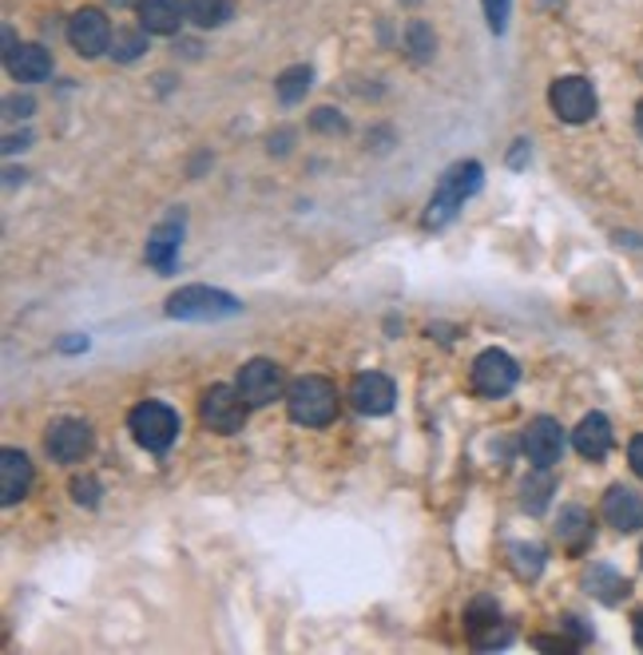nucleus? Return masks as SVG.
I'll return each mask as SVG.
<instances>
[{
	"label": "nucleus",
	"mask_w": 643,
	"mask_h": 655,
	"mask_svg": "<svg viewBox=\"0 0 643 655\" xmlns=\"http://www.w3.org/2000/svg\"><path fill=\"white\" fill-rule=\"evenodd\" d=\"M68 40L79 56H104L111 49V24L99 9H79L68 20Z\"/></svg>",
	"instance_id": "obj_10"
},
{
	"label": "nucleus",
	"mask_w": 643,
	"mask_h": 655,
	"mask_svg": "<svg viewBox=\"0 0 643 655\" xmlns=\"http://www.w3.org/2000/svg\"><path fill=\"white\" fill-rule=\"evenodd\" d=\"M44 445H49V457H56L60 465H76L92 449V426L79 421V417H60V421H52Z\"/></svg>",
	"instance_id": "obj_8"
},
{
	"label": "nucleus",
	"mask_w": 643,
	"mask_h": 655,
	"mask_svg": "<svg viewBox=\"0 0 643 655\" xmlns=\"http://www.w3.org/2000/svg\"><path fill=\"white\" fill-rule=\"evenodd\" d=\"M556 536H560V545L572 548V552H580V548L592 540V516L585 513V508H565L560 513V525H556Z\"/></svg>",
	"instance_id": "obj_20"
},
{
	"label": "nucleus",
	"mask_w": 643,
	"mask_h": 655,
	"mask_svg": "<svg viewBox=\"0 0 643 655\" xmlns=\"http://www.w3.org/2000/svg\"><path fill=\"white\" fill-rule=\"evenodd\" d=\"M521 382V369L505 350H485V354L473 362V389L485 397H505L516 389Z\"/></svg>",
	"instance_id": "obj_7"
},
{
	"label": "nucleus",
	"mask_w": 643,
	"mask_h": 655,
	"mask_svg": "<svg viewBox=\"0 0 643 655\" xmlns=\"http://www.w3.org/2000/svg\"><path fill=\"white\" fill-rule=\"evenodd\" d=\"M635 131L643 136V99H640V108H635Z\"/></svg>",
	"instance_id": "obj_34"
},
{
	"label": "nucleus",
	"mask_w": 643,
	"mask_h": 655,
	"mask_svg": "<svg viewBox=\"0 0 643 655\" xmlns=\"http://www.w3.org/2000/svg\"><path fill=\"white\" fill-rule=\"evenodd\" d=\"M179 238H183V227H179L175 218L171 223H159L148 238V262L159 270V275H171L179 262Z\"/></svg>",
	"instance_id": "obj_18"
},
{
	"label": "nucleus",
	"mask_w": 643,
	"mask_h": 655,
	"mask_svg": "<svg viewBox=\"0 0 643 655\" xmlns=\"http://www.w3.org/2000/svg\"><path fill=\"white\" fill-rule=\"evenodd\" d=\"M548 104L565 124H588L596 116V88L585 76H560L548 88Z\"/></svg>",
	"instance_id": "obj_6"
},
{
	"label": "nucleus",
	"mask_w": 643,
	"mask_h": 655,
	"mask_svg": "<svg viewBox=\"0 0 643 655\" xmlns=\"http://www.w3.org/2000/svg\"><path fill=\"white\" fill-rule=\"evenodd\" d=\"M128 426L143 449H151V453H168L179 437V414L171 406H163V401H143V406L131 409Z\"/></svg>",
	"instance_id": "obj_4"
},
{
	"label": "nucleus",
	"mask_w": 643,
	"mask_h": 655,
	"mask_svg": "<svg viewBox=\"0 0 643 655\" xmlns=\"http://www.w3.org/2000/svg\"><path fill=\"white\" fill-rule=\"evenodd\" d=\"M287 409L298 426H330L337 414V389L330 386L326 377H298L294 386L287 389Z\"/></svg>",
	"instance_id": "obj_1"
},
{
	"label": "nucleus",
	"mask_w": 643,
	"mask_h": 655,
	"mask_svg": "<svg viewBox=\"0 0 643 655\" xmlns=\"http://www.w3.org/2000/svg\"><path fill=\"white\" fill-rule=\"evenodd\" d=\"M553 493H556L553 473L536 465V473H528V476H525V485H521V505H525L533 516H536V513H545L548 501H553Z\"/></svg>",
	"instance_id": "obj_21"
},
{
	"label": "nucleus",
	"mask_w": 643,
	"mask_h": 655,
	"mask_svg": "<svg viewBox=\"0 0 643 655\" xmlns=\"http://www.w3.org/2000/svg\"><path fill=\"white\" fill-rule=\"evenodd\" d=\"M508 560H513V572L521 580H536L545 572V548L540 545H513L508 548Z\"/></svg>",
	"instance_id": "obj_24"
},
{
	"label": "nucleus",
	"mask_w": 643,
	"mask_h": 655,
	"mask_svg": "<svg viewBox=\"0 0 643 655\" xmlns=\"http://www.w3.org/2000/svg\"><path fill=\"white\" fill-rule=\"evenodd\" d=\"M9 72L20 84H36V79L52 76V52L40 49V44H20L9 52Z\"/></svg>",
	"instance_id": "obj_17"
},
{
	"label": "nucleus",
	"mask_w": 643,
	"mask_h": 655,
	"mask_svg": "<svg viewBox=\"0 0 643 655\" xmlns=\"http://www.w3.org/2000/svg\"><path fill=\"white\" fill-rule=\"evenodd\" d=\"M314 128L318 131H346V119H342V111H334V108H318Z\"/></svg>",
	"instance_id": "obj_28"
},
{
	"label": "nucleus",
	"mask_w": 643,
	"mask_h": 655,
	"mask_svg": "<svg viewBox=\"0 0 643 655\" xmlns=\"http://www.w3.org/2000/svg\"><path fill=\"white\" fill-rule=\"evenodd\" d=\"M406 4H417V0H406Z\"/></svg>",
	"instance_id": "obj_37"
},
{
	"label": "nucleus",
	"mask_w": 643,
	"mask_h": 655,
	"mask_svg": "<svg viewBox=\"0 0 643 655\" xmlns=\"http://www.w3.org/2000/svg\"><path fill=\"white\" fill-rule=\"evenodd\" d=\"M406 40H409V52H414V60H433V52H437V36H433V29H429L426 20H414L409 24V32H406Z\"/></svg>",
	"instance_id": "obj_26"
},
{
	"label": "nucleus",
	"mask_w": 643,
	"mask_h": 655,
	"mask_svg": "<svg viewBox=\"0 0 643 655\" xmlns=\"http://www.w3.org/2000/svg\"><path fill=\"white\" fill-rule=\"evenodd\" d=\"M350 401H354L357 414L382 417V414H389V409H394L397 389H394V382H389L386 374L369 369V374H357L354 377V386H350Z\"/></svg>",
	"instance_id": "obj_12"
},
{
	"label": "nucleus",
	"mask_w": 643,
	"mask_h": 655,
	"mask_svg": "<svg viewBox=\"0 0 643 655\" xmlns=\"http://www.w3.org/2000/svg\"><path fill=\"white\" fill-rule=\"evenodd\" d=\"M525 453H528V461L540 469H553L556 461L565 457V429H560L556 417H536V421H528Z\"/></svg>",
	"instance_id": "obj_11"
},
{
	"label": "nucleus",
	"mask_w": 643,
	"mask_h": 655,
	"mask_svg": "<svg viewBox=\"0 0 643 655\" xmlns=\"http://www.w3.org/2000/svg\"><path fill=\"white\" fill-rule=\"evenodd\" d=\"M508 12H513V0H485V17H489V29L501 36L508 29Z\"/></svg>",
	"instance_id": "obj_27"
},
{
	"label": "nucleus",
	"mask_w": 643,
	"mask_h": 655,
	"mask_svg": "<svg viewBox=\"0 0 643 655\" xmlns=\"http://www.w3.org/2000/svg\"><path fill=\"white\" fill-rule=\"evenodd\" d=\"M148 29H119L116 36H111V56L119 60V64H131V60H139V52H148Z\"/></svg>",
	"instance_id": "obj_25"
},
{
	"label": "nucleus",
	"mask_w": 643,
	"mask_h": 655,
	"mask_svg": "<svg viewBox=\"0 0 643 655\" xmlns=\"http://www.w3.org/2000/svg\"><path fill=\"white\" fill-rule=\"evenodd\" d=\"M32 108H36V104H32L29 96H9V99H4V111H9V119H24V116H32Z\"/></svg>",
	"instance_id": "obj_30"
},
{
	"label": "nucleus",
	"mask_w": 643,
	"mask_h": 655,
	"mask_svg": "<svg viewBox=\"0 0 643 655\" xmlns=\"http://www.w3.org/2000/svg\"><path fill=\"white\" fill-rule=\"evenodd\" d=\"M513 159H508V163H513V168H521V163H525V151H528V143H525V139H521V143H513Z\"/></svg>",
	"instance_id": "obj_32"
},
{
	"label": "nucleus",
	"mask_w": 643,
	"mask_h": 655,
	"mask_svg": "<svg viewBox=\"0 0 643 655\" xmlns=\"http://www.w3.org/2000/svg\"><path fill=\"white\" fill-rule=\"evenodd\" d=\"M187 9L179 0H139V29H148L151 36H171L179 32Z\"/></svg>",
	"instance_id": "obj_16"
},
{
	"label": "nucleus",
	"mask_w": 643,
	"mask_h": 655,
	"mask_svg": "<svg viewBox=\"0 0 643 655\" xmlns=\"http://www.w3.org/2000/svg\"><path fill=\"white\" fill-rule=\"evenodd\" d=\"M96 493H99V485L96 481H72V496H76L79 505H96Z\"/></svg>",
	"instance_id": "obj_29"
},
{
	"label": "nucleus",
	"mask_w": 643,
	"mask_h": 655,
	"mask_svg": "<svg viewBox=\"0 0 643 655\" xmlns=\"http://www.w3.org/2000/svg\"><path fill=\"white\" fill-rule=\"evenodd\" d=\"M238 394H243L247 406H270L282 394V369L267 357H255V362L238 369Z\"/></svg>",
	"instance_id": "obj_9"
},
{
	"label": "nucleus",
	"mask_w": 643,
	"mask_h": 655,
	"mask_svg": "<svg viewBox=\"0 0 643 655\" xmlns=\"http://www.w3.org/2000/svg\"><path fill=\"white\" fill-rule=\"evenodd\" d=\"M640 565H643V548H640Z\"/></svg>",
	"instance_id": "obj_36"
},
{
	"label": "nucleus",
	"mask_w": 643,
	"mask_h": 655,
	"mask_svg": "<svg viewBox=\"0 0 643 655\" xmlns=\"http://www.w3.org/2000/svg\"><path fill=\"white\" fill-rule=\"evenodd\" d=\"M171 318H187V322H215V318H235L243 314V302L227 290L211 287H183L168 298Z\"/></svg>",
	"instance_id": "obj_3"
},
{
	"label": "nucleus",
	"mask_w": 643,
	"mask_h": 655,
	"mask_svg": "<svg viewBox=\"0 0 643 655\" xmlns=\"http://www.w3.org/2000/svg\"><path fill=\"white\" fill-rule=\"evenodd\" d=\"M235 17V0H187V20L199 29H223Z\"/></svg>",
	"instance_id": "obj_22"
},
{
	"label": "nucleus",
	"mask_w": 643,
	"mask_h": 655,
	"mask_svg": "<svg viewBox=\"0 0 643 655\" xmlns=\"http://www.w3.org/2000/svg\"><path fill=\"white\" fill-rule=\"evenodd\" d=\"M572 445L580 457L588 461H604L608 449H612V421L604 414H588L580 426L572 429Z\"/></svg>",
	"instance_id": "obj_15"
},
{
	"label": "nucleus",
	"mask_w": 643,
	"mask_h": 655,
	"mask_svg": "<svg viewBox=\"0 0 643 655\" xmlns=\"http://www.w3.org/2000/svg\"><path fill=\"white\" fill-rule=\"evenodd\" d=\"M310 79H314V72H310L307 64H294V68H287L282 76L275 79L278 99H282V104H298V99H307Z\"/></svg>",
	"instance_id": "obj_23"
},
{
	"label": "nucleus",
	"mask_w": 643,
	"mask_h": 655,
	"mask_svg": "<svg viewBox=\"0 0 643 655\" xmlns=\"http://www.w3.org/2000/svg\"><path fill=\"white\" fill-rule=\"evenodd\" d=\"M604 520L615 533H635V528H643V496L635 493V488L612 485L604 496Z\"/></svg>",
	"instance_id": "obj_13"
},
{
	"label": "nucleus",
	"mask_w": 643,
	"mask_h": 655,
	"mask_svg": "<svg viewBox=\"0 0 643 655\" xmlns=\"http://www.w3.org/2000/svg\"><path fill=\"white\" fill-rule=\"evenodd\" d=\"M588 592L596 595V600H604V604H620L628 595V580L620 572H615L612 565H592L585 576Z\"/></svg>",
	"instance_id": "obj_19"
},
{
	"label": "nucleus",
	"mask_w": 643,
	"mask_h": 655,
	"mask_svg": "<svg viewBox=\"0 0 643 655\" xmlns=\"http://www.w3.org/2000/svg\"><path fill=\"white\" fill-rule=\"evenodd\" d=\"M632 624H635V644H640V652H643V612H640V615H635Z\"/></svg>",
	"instance_id": "obj_33"
},
{
	"label": "nucleus",
	"mask_w": 643,
	"mask_h": 655,
	"mask_svg": "<svg viewBox=\"0 0 643 655\" xmlns=\"http://www.w3.org/2000/svg\"><path fill=\"white\" fill-rule=\"evenodd\" d=\"M199 417L211 433H238L247 426V401L238 394V386H211L203 394V406H199Z\"/></svg>",
	"instance_id": "obj_5"
},
{
	"label": "nucleus",
	"mask_w": 643,
	"mask_h": 655,
	"mask_svg": "<svg viewBox=\"0 0 643 655\" xmlns=\"http://www.w3.org/2000/svg\"><path fill=\"white\" fill-rule=\"evenodd\" d=\"M628 461H632V469H635V476H643V433L635 437L632 445H628Z\"/></svg>",
	"instance_id": "obj_31"
},
{
	"label": "nucleus",
	"mask_w": 643,
	"mask_h": 655,
	"mask_svg": "<svg viewBox=\"0 0 643 655\" xmlns=\"http://www.w3.org/2000/svg\"><path fill=\"white\" fill-rule=\"evenodd\" d=\"M32 485V461L20 449H4L0 453V501L17 505L20 496H29Z\"/></svg>",
	"instance_id": "obj_14"
},
{
	"label": "nucleus",
	"mask_w": 643,
	"mask_h": 655,
	"mask_svg": "<svg viewBox=\"0 0 643 655\" xmlns=\"http://www.w3.org/2000/svg\"><path fill=\"white\" fill-rule=\"evenodd\" d=\"M111 4H116V9H128V4H136V0H111Z\"/></svg>",
	"instance_id": "obj_35"
},
{
	"label": "nucleus",
	"mask_w": 643,
	"mask_h": 655,
	"mask_svg": "<svg viewBox=\"0 0 643 655\" xmlns=\"http://www.w3.org/2000/svg\"><path fill=\"white\" fill-rule=\"evenodd\" d=\"M481 179H485V171H481V163H473V159H469V163H453V168L441 175L437 195L429 198V215H426L429 227H446L449 218L457 215V207H461L469 195L481 191Z\"/></svg>",
	"instance_id": "obj_2"
}]
</instances>
